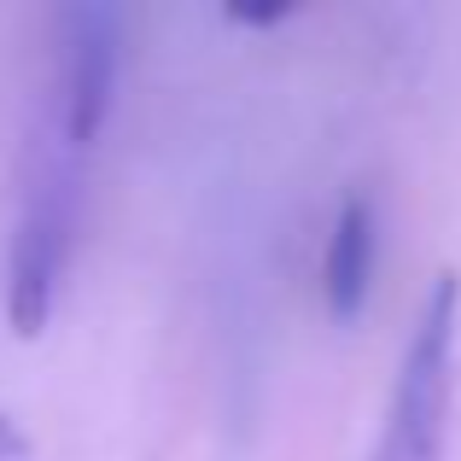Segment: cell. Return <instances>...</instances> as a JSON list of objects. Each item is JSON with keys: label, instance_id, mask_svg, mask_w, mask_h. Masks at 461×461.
<instances>
[{"label": "cell", "instance_id": "6da1fadb", "mask_svg": "<svg viewBox=\"0 0 461 461\" xmlns=\"http://www.w3.org/2000/svg\"><path fill=\"white\" fill-rule=\"evenodd\" d=\"M77 147L53 129V140L35 135L23 152V187H18V216L6 240V321L18 339H35L53 321V304L65 293V269L77 251V222H82V169Z\"/></svg>", "mask_w": 461, "mask_h": 461}, {"label": "cell", "instance_id": "7a4b0ae2", "mask_svg": "<svg viewBox=\"0 0 461 461\" xmlns=\"http://www.w3.org/2000/svg\"><path fill=\"white\" fill-rule=\"evenodd\" d=\"M456 345H461V281L438 275L415 327H409L374 461H444L456 409Z\"/></svg>", "mask_w": 461, "mask_h": 461}, {"label": "cell", "instance_id": "3957f363", "mask_svg": "<svg viewBox=\"0 0 461 461\" xmlns=\"http://www.w3.org/2000/svg\"><path fill=\"white\" fill-rule=\"evenodd\" d=\"M123 6L112 0H77L59 12V88H53V129L65 147L88 152L105 135L123 82Z\"/></svg>", "mask_w": 461, "mask_h": 461}, {"label": "cell", "instance_id": "277c9868", "mask_svg": "<svg viewBox=\"0 0 461 461\" xmlns=\"http://www.w3.org/2000/svg\"><path fill=\"white\" fill-rule=\"evenodd\" d=\"M374 269H380V211L374 199H345L333 216V234L321 251V298L333 310V321H357L368 310Z\"/></svg>", "mask_w": 461, "mask_h": 461}]
</instances>
